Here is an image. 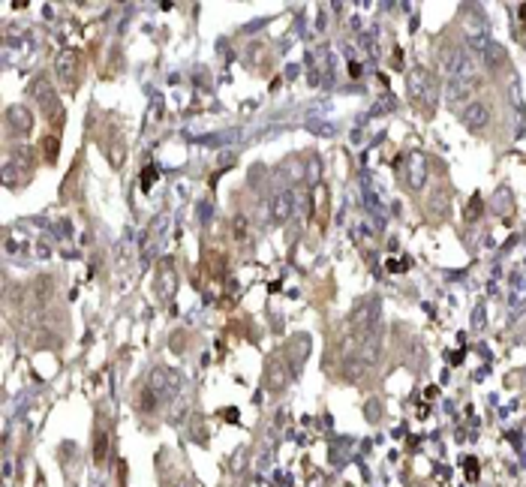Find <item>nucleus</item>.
Masks as SVG:
<instances>
[{"instance_id": "obj_3", "label": "nucleus", "mask_w": 526, "mask_h": 487, "mask_svg": "<svg viewBox=\"0 0 526 487\" xmlns=\"http://www.w3.org/2000/svg\"><path fill=\"white\" fill-rule=\"evenodd\" d=\"M472 87L475 81L469 78H448V85H445V99H448V106H469V97H472Z\"/></svg>"}, {"instance_id": "obj_7", "label": "nucleus", "mask_w": 526, "mask_h": 487, "mask_svg": "<svg viewBox=\"0 0 526 487\" xmlns=\"http://www.w3.org/2000/svg\"><path fill=\"white\" fill-rule=\"evenodd\" d=\"M73 64H76V55H60V60H57V69H60V78H64L66 81V85H69V81H73V73H69V69H73Z\"/></svg>"}, {"instance_id": "obj_5", "label": "nucleus", "mask_w": 526, "mask_h": 487, "mask_svg": "<svg viewBox=\"0 0 526 487\" xmlns=\"http://www.w3.org/2000/svg\"><path fill=\"white\" fill-rule=\"evenodd\" d=\"M460 118H463V124H467L469 129H484L490 124V108L484 103H475V99H472V103L460 111Z\"/></svg>"}, {"instance_id": "obj_9", "label": "nucleus", "mask_w": 526, "mask_h": 487, "mask_svg": "<svg viewBox=\"0 0 526 487\" xmlns=\"http://www.w3.org/2000/svg\"><path fill=\"white\" fill-rule=\"evenodd\" d=\"M175 487H187V484H184V481H178V484H175Z\"/></svg>"}, {"instance_id": "obj_6", "label": "nucleus", "mask_w": 526, "mask_h": 487, "mask_svg": "<svg viewBox=\"0 0 526 487\" xmlns=\"http://www.w3.org/2000/svg\"><path fill=\"white\" fill-rule=\"evenodd\" d=\"M406 178H409L412 190L424 187V178H427V160H424V154H409L406 157ZM406 178H403V181H406Z\"/></svg>"}, {"instance_id": "obj_4", "label": "nucleus", "mask_w": 526, "mask_h": 487, "mask_svg": "<svg viewBox=\"0 0 526 487\" xmlns=\"http://www.w3.org/2000/svg\"><path fill=\"white\" fill-rule=\"evenodd\" d=\"M292 214H295V192L292 190H280L274 202H271V217L277 223H286Z\"/></svg>"}, {"instance_id": "obj_8", "label": "nucleus", "mask_w": 526, "mask_h": 487, "mask_svg": "<svg viewBox=\"0 0 526 487\" xmlns=\"http://www.w3.org/2000/svg\"><path fill=\"white\" fill-rule=\"evenodd\" d=\"M493 211H497V214H511V196H509V190H499V192H497Z\"/></svg>"}, {"instance_id": "obj_2", "label": "nucleus", "mask_w": 526, "mask_h": 487, "mask_svg": "<svg viewBox=\"0 0 526 487\" xmlns=\"http://www.w3.org/2000/svg\"><path fill=\"white\" fill-rule=\"evenodd\" d=\"M436 90H439V85H436V78H433L427 69H412V73H409V94H412V99H418V103H424V106H433Z\"/></svg>"}, {"instance_id": "obj_1", "label": "nucleus", "mask_w": 526, "mask_h": 487, "mask_svg": "<svg viewBox=\"0 0 526 487\" xmlns=\"http://www.w3.org/2000/svg\"><path fill=\"white\" fill-rule=\"evenodd\" d=\"M475 55L469 52V48H463V45H454L451 52H445L442 57V69L448 73V78H469L475 81Z\"/></svg>"}]
</instances>
